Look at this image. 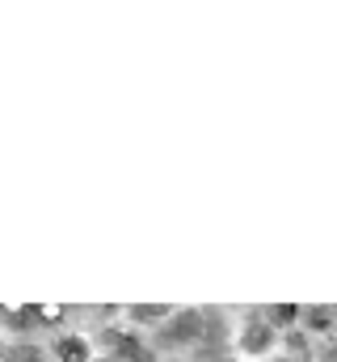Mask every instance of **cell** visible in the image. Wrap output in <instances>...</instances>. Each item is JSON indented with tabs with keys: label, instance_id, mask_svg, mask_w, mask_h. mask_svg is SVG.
I'll use <instances>...</instances> for the list:
<instances>
[{
	"label": "cell",
	"instance_id": "5b68a950",
	"mask_svg": "<svg viewBox=\"0 0 337 362\" xmlns=\"http://www.w3.org/2000/svg\"><path fill=\"white\" fill-rule=\"evenodd\" d=\"M93 362H114V358H105V354H97V358H93Z\"/></svg>",
	"mask_w": 337,
	"mask_h": 362
},
{
	"label": "cell",
	"instance_id": "277c9868",
	"mask_svg": "<svg viewBox=\"0 0 337 362\" xmlns=\"http://www.w3.org/2000/svg\"><path fill=\"white\" fill-rule=\"evenodd\" d=\"M173 312H177V308H168V303H135V308H122V316H127L131 329H135V325H161Z\"/></svg>",
	"mask_w": 337,
	"mask_h": 362
},
{
	"label": "cell",
	"instance_id": "3957f363",
	"mask_svg": "<svg viewBox=\"0 0 337 362\" xmlns=\"http://www.w3.org/2000/svg\"><path fill=\"white\" fill-rule=\"evenodd\" d=\"M337 308H299V333H333Z\"/></svg>",
	"mask_w": 337,
	"mask_h": 362
},
{
	"label": "cell",
	"instance_id": "7a4b0ae2",
	"mask_svg": "<svg viewBox=\"0 0 337 362\" xmlns=\"http://www.w3.org/2000/svg\"><path fill=\"white\" fill-rule=\"evenodd\" d=\"M51 358L55 362H93L97 358V341H93L88 333L68 329V333H59V337L51 341Z\"/></svg>",
	"mask_w": 337,
	"mask_h": 362
},
{
	"label": "cell",
	"instance_id": "6da1fadb",
	"mask_svg": "<svg viewBox=\"0 0 337 362\" xmlns=\"http://www.w3.org/2000/svg\"><path fill=\"white\" fill-rule=\"evenodd\" d=\"M236 346H241V354L261 358V354H270V350L278 346V333L270 329V320H265L261 312H249V320L236 329Z\"/></svg>",
	"mask_w": 337,
	"mask_h": 362
}]
</instances>
